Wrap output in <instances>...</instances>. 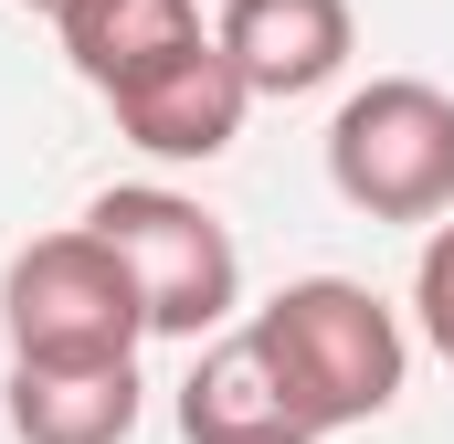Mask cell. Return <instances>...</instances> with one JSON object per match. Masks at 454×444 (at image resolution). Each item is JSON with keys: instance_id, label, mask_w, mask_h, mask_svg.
<instances>
[{"instance_id": "2", "label": "cell", "mask_w": 454, "mask_h": 444, "mask_svg": "<svg viewBox=\"0 0 454 444\" xmlns=\"http://www.w3.org/2000/svg\"><path fill=\"white\" fill-rule=\"evenodd\" d=\"M85 222L116 243V265L137 275L148 338H212L243 307V243L223 233V212H201L169 180H116L85 202Z\"/></svg>"}, {"instance_id": "10", "label": "cell", "mask_w": 454, "mask_h": 444, "mask_svg": "<svg viewBox=\"0 0 454 444\" xmlns=\"http://www.w3.org/2000/svg\"><path fill=\"white\" fill-rule=\"evenodd\" d=\"M412 318H423V338L454 360V212L423 233V265H412Z\"/></svg>"}, {"instance_id": "7", "label": "cell", "mask_w": 454, "mask_h": 444, "mask_svg": "<svg viewBox=\"0 0 454 444\" xmlns=\"http://www.w3.org/2000/svg\"><path fill=\"white\" fill-rule=\"evenodd\" d=\"M0 413L21 444H127L148 392H137V360H11Z\"/></svg>"}, {"instance_id": "3", "label": "cell", "mask_w": 454, "mask_h": 444, "mask_svg": "<svg viewBox=\"0 0 454 444\" xmlns=\"http://www.w3.org/2000/svg\"><path fill=\"white\" fill-rule=\"evenodd\" d=\"M328 191L359 222H444L454 212V96L423 75H370L328 116Z\"/></svg>"}, {"instance_id": "5", "label": "cell", "mask_w": 454, "mask_h": 444, "mask_svg": "<svg viewBox=\"0 0 454 444\" xmlns=\"http://www.w3.org/2000/svg\"><path fill=\"white\" fill-rule=\"evenodd\" d=\"M106 107H116V127H127L148 159H223L232 138H243V107H254V85H243V64H232L223 43L201 32V43L159 53L148 75H127Z\"/></svg>"}, {"instance_id": "8", "label": "cell", "mask_w": 454, "mask_h": 444, "mask_svg": "<svg viewBox=\"0 0 454 444\" xmlns=\"http://www.w3.org/2000/svg\"><path fill=\"white\" fill-rule=\"evenodd\" d=\"M180 434L191 444H317V424L296 413V392L275 381L254 329H232L180 370Z\"/></svg>"}, {"instance_id": "1", "label": "cell", "mask_w": 454, "mask_h": 444, "mask_svg": "<svg viewBox=\"0 0 454 444\" xmlns=\"http://www.w3.org/2000/svg\"><path fill=\"white\" fill-rule=\"evenodd\" d=\"M243 329H254V349L275 360V381L296 392V413H307L317 434L380 424V413L402 402V381H412V338H402V318H391L359 275H296V286H275Z\"/></svg>"}, {"instance_id": "11", "label": "cell", "mask_w": 454, "mask_h": 444, "mask_svg": "<svg viewBox=\"0 0 454 444\" xmlns=\"http://www.w3.org/2000/svg\"><path fill=\"white\" fill-rule=\"evenodd\" d=\"M11 11H43V21H64V11H74V0H11Z\"/></svg>"}, {"instance_id": "6", "label": "cell", "mask_w": 454, "mask_h": 444, "mask_svg": "<svg viewBox=\"0 0 454 444\" xmlns=\"http://www.w3.org/2000/svg\"><path fill=\"white\" fill-rule=\"evenodd\" d=\"M212 43L243 64L254 96H317L348 75L359 21H348V0H223Z\"/></svg>"}, {"instance_id": "4", "label": "cell", "mask_w": 454, "mask_h": 444, "mask_svg": "<svg viewBox=\"0 0 454 444\" xmlns=\"http://www.w3.org/2000/svg\"><path fill=\"white\" fill-rule=\"evenodd\" d=\"M0 329H11V360H137L148 307H137V275L116 265V243L96 222H74V233H43L11 254Z\"/></svg>"}, {"instance_id": "9", "label": "cell", "mask_w": 454, "mask_h": 444, "mask_svg": "<svg viewBox=\"0 0 454 444\" xmlns=\"http://www.w3.org/2000/svg\"><path fill=\"white\" fill-rule=\"evenodd\" d=\"M64 53H74V75L116 96L127 75H148L159 53H180V43H201V0H74L64 21Z\"/></svg>"}]
</instances>
